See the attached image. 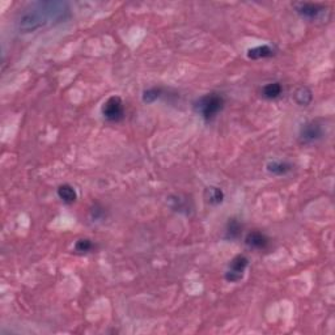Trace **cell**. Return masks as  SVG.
Listing matches in <instances>:
<instances>
[{
	"instance_id": "obj_11",
	"label": "cell",
	"mask_w": 335,
	"mask_h": 335,
	"mask_svg": "<svg viewBox=\"0 0 335 335\" xmlns=\"http://www.w3.org/2000/svg\"><path fill=\"white\" fill-rule=\"evenodd\" d=\"M281 92H283V87H281V84L275 81V83L266 84V85L262 88V92H261V93H262V96L265 97V99L275 100L281 95Z\"/></svg>"
},
{
	"instance_id": "obj_10",
	"label": "cell",
	"mask_w": 335,
	"mask_h": 335,
	"mask_svg": "<svg viewBox=\"0 0 335 335\" xmlns=\"http://www.w3.org/2000/svg\"><path fill=\"white\" fill-rule=\"evenodd\" d=\"M266 169L274 175H285L292 170V165L285 161H270Z\"/></svg>"
},
{
	"instance_id": "obj_2",
	"label": "cell",
	"mask_w": 335,
	"mask_h": 335,
	"mask_svg": "<svg viewBox=\"0 0 335 335\" xmlns=\"http://www.w3.org/2000/svg\"><path fill=\"white\" fill-rule=\"evenodd\" d=\"M224 108V99L219 93H208L202 96L194 104V109L204 120H212Z\"/></svg>"
},
{
	"instance_id": "obj_8",
	"label": "cell",
	"mask_w": 335,
	"mask_h": 335,
	"mask_svg": "<svg viewBox=\"0 0 335 335\" xmlns=\"http://www.w3.org/2000/svg\"><path fill=\"white\" fill-rule=\"evenodd\" d=\"M274 55V49L269 45H262V46H257V48L249 49L248 50V58L257 60V59H265L271 58Z\"/></svg>"
},
{
	"instance_id": "obj_6",
	"label": "cell",
	"mask_w": 335,
	"mask_h": 335,
	"mask_svg": "<svg viewBox=\"0 0 335 335\" xmlns=\"http://www.w3.org/2000/svg\"><path fill=\"white\" fill-rule=\"evenodd\" d=\"M322 136H324V130L317 122H308L302 124V127L300 128V140L306 144L318 142L320 139H322Z\"/></svg>"
},
{
	"instance_id": "obj_15",
	"label": "cell",
	"mask_w": 335,
	"mask_h": 335,
	"mask_svg": "<svg viewBox=\"0 0 335 335\" xmlns=\"http://www.w3.org/2000/svg\"><path fill=\"white\" fill-rule=\"evenodd\" d=\"M92 248H93V244L88 238H81L75 244V250L77 253H88V251L92 250Z\"/></svg>"
},
{
	"instance_id": "obj_3",
	"label": "cell",
	"mask_w": 335,
	"mask_h": 335,
	"mask_svg": "<svg viewBox=\"0 0 335 335\" xmlns=\"http://www.w3.org/2000/svg\"><path fill=\"white\" fill-rule=\"evenodd\" d=\"M101 113L106 120L109 122H119L123 119L124 106L123 101L118 96H113L106 100L102 105Z\"/></svg>"
},
{
	"instance_id": "obj_13",
	"label": "cell",
	"mask_w": 335,
	"mask_h": 335,
	"mask_svg": "<svg viewBox=\"0 0 335 335\" xmlns=\"http://www.w3.org/2000/svg\"><path fill=\"white\" fill-rule=\"evenodd\" d=\"M293 99H295V101L300 106H308L312 102V100H313V95H312V91H310L309 88L300 87L296 89Z\"/></svg>"
},
{
	"instance_id": "obj_16",
	"label": "cell",
	"mask_w": 335,
	"mask_h": 335,
	"mask_svg": "<svg viewBox=\"0 0 335 335\" xmlns=\"http://www.w3.org/2000/svg\"><path fill=\"white\" fill-rule=\"evenodd\" d=\"M159 97H160V89H157V88L147 89V91L143 93V101L147 102V104H151V102L156 101Z\"/></svg>"
},
{
	"instance_id": "obj_9",
	"label": "cell",
	"mask_w": 335,
	"mask_h": 335,
	"mask_svg": "<svg viewBox=\"0 0 335 335\" xmlns=\"http://www.w3.org/2000/svg\"><path fill=\"white\" fill-rule=\"evenodd\" d=\"M204 198H206L207 203L216 206V204H220L224 201V191L220 187L210 186L204 190Z\"/></svg>"
},
{
	"instance_id": "obj_14",
	"label": "cell",
	"mask_w": 335,
	"mask_h": 335,
	"mask_svg": "<svg viewBox=\"0 0 335 335\" xmlns=\"http://www.w3.org/2000/svg\"><path fill=\"white\" fill-rule=\"evenodd\" d=\"M242 232V225L237 219H229L228 225H226V237L230 240H236L238 238Z\"/></svg>"
},
{
	"instance_id": "obj_1",
	"label": "cell",
	"mask_w": 335,
	"mask_h": 335,
	"mask_svg": "<svg viewBox=\"0 0 335 335\" xmlns=\"http://www.w3.org/2000/svg\"><path fill=\"white\" fill-rule=\"evenodd\" d=\"M69 16V7L63 1H41L29 12L21 16L18 29L21 33H30L42 26L54 22H62Z\"/></svg>"
},
{
	"instance_id": "obj_12",
	"label": "cell",
	"mask_w": 335,
	"mask_h": 335,
	"mask_svg": "<svg viewBox=\"0 0 335 335\" xmlns=\"http://www.w3.org/2000/svg\"><path fill=\"white\" fill-rule=\"evenodd\" d=\"M58 195H59V198H60V199H62V201L67 204L73 203V202H76V199H77L76 190L73 189L71 185L59 186Z\"/></svg>"
},
{
	"instance_id": "obj_4",
	"label": "cell",
	"mask_w": 335,
	"mask_h": 335,
	"mask_svg": "<svg viewBox=\"0 0 335 335\" xmlns=\"http://www.w3.org/2000/svg\"><path fill=\"white\" fill-rule=\"evenodd\" d=\"M296 12L305 20L317 21V20H326V15L329 16V8L313 3H296Z\"/></svg>"
},
{
	"instance_id": "obj_7",
	"label": "cell",
	"mask_w": 335,
	"mask_h": 335,
	"mask_svg": "<svg viewBox=\"0 0 335 335\" xmlns=\"http://www.w3.org/2000/svg\"><path fill=\"white\" fill-rule=\"evenodd\" d=\"M245 244L248 245L249 248L257 249V250H262L266 249L269 245V238L261 232H250L245 238Z\"/></svg>"
},
{
	"instance_id": "obj_5",
	"label": "cell",
	"mask_w": 335,
	"mask_h": 335,
	"mask_svg": "<svg viewBox=\"0 0 335 335\" xmlns=\"http://www.w3.org/2000/svg\"><path fill=\"white\" fill-rule=\"evenodd\" d=\"M249 265V259L245 255H237L229 263V269L225 273V279L230 283H237L244 278V273Z\"/></svg>"
}]
</instances>
